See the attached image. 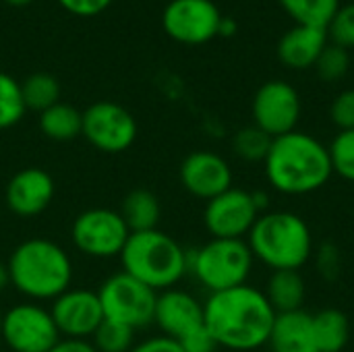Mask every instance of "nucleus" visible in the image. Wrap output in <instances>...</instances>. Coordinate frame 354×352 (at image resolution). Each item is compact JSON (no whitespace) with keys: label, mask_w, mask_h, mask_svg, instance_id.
Listing matches in <instances>:
<instances>
[{"label":"nucleus","mask_w":354,"mask_h":352,"mask_svg":"<svg viewBox=\"0 0 354 352\" xmlns=\"http://www.w3.org/2000/svg\"><path fill=\"white\" fill-rule=\"evenodd\" d=\"M2 317H4V311L0 309V332H2Z\"/></svg>","instance_id":"nucleus-41"},{"label":"nucleus","mask_w":354,"mask_h":352,"mask_svg":"<svg viewBox=\"0 0 354 352\" xmlns=\"http://www.w3.org/2000/svg\"><path fill=\"white\" fill-rule=\"evenodd\" d=\"M48 352H97L89 340H75V338H60Z\"/></svg>","instance_id":"nucleus-37"},{"label":"nucleus","mask_w":354,"mask_h":352,"mask_svg":"<svg viewBox=\"0 0 354 352\" xmlns=\"http://www.w3.org/2000/svg\"><path fill=\"white\" fill-rule=\"evenodd\" d=\"M153 324L164 336L180 340L189 332L203 326V303H199L191 293L180 288H168L158 293Z\"/></svg>","instance_id":"nucleus-17"},{"label":"nucleus","mask_w":354,"mask_h":352,"mask_svg":"<svg viewBox=\"0 0 354 352\" xmlns=\"http://www.w3.org/2000/svg\"><path fill=\"white\" fill-rule=\"evenodd\" d=\"M131 230L120 212L110 207H91L81 212L71 226L75 249L91 259L120 257Z\"/></svg>","instance_id":"nucleus-8"},{"label":"nucleus","mask_w":354,"mask_h":352,"mask_svg":"<svg viewBox=\"0 0 354 352\" xmlns=\"http://www.w3.org/2000/svg\"><path fill=\"white\" fill-rule=\"evenodd\" d=\"M263 295L276 313L297 311L303 309L307 284L299 270H278L272 272V276L268 278Z\"/></svg>","instance_id":"nucleus-20"},{"label":"nucleus","mask_w":354,"mask_h":352,"mask_svg":"<svg viewBox=\"0 0 354 352\" xmlns=\"http://www.w3.org/2000/svg\"><path fill=\"white\" fill-rule=\"evenodd\" d=\"M178 176L183 189L205 203L232 187V168L228 160L207 149L189 154L180 164Z\"/></svg>","instance_id":"nucleus-15"},{"label":"nucleus","mask_w":354,"mask_h":352,"mask_svg":"<svg viewBox=\"0 0 354 352\" xmlns=\"http://www.w3.org/2000/svg\"><path fill=\"white\" fill-rule=\"evenodd\" d=\"M131 352H185L180 349V344L174 338H168L164 334L160 336H151L143 342H137Z\"/></svg>","instance_id":"nucleus-36"},{"label":"nucleus","mask_w":354,"mask_h":352,"mask_svg":"<svg viewBox=\"0 0 354 352\" xmlns=\"http://www.w3.org/2000/svg\"><path fill=\"white\" fill-rule=\"evenodd\" d=\"M234 33H236V23H234V19H230V17H222V21H220V29H218V35L228 37V35H234Z\"/></svg>","instance_id":"nucleus-38"},{"label":"nucleus","mask_w":354,"mask_h":352,"mask_svg":"<svg viewBox=\"0 0 354 352\" xmlns=\"http://www.w3.org/2000/svg\"><path fill=\"white\" fill-rule=\"evenodd\" d=\"M268 344L274 352H317L313 315L305 309L276 313Z\"/></svg>","instance_id":"nucleus-19"},{"label":"nucleus","mask_w":354,"mask_h":352,"mask_svg":"<svg viewBox=\"0 0 354 352\" xmlns=\"http://www.w3.org/2000/svg\"><path fill=\"white\" fill-rule=\"evenodd\" d=\"M21 93L25 108L41 114L60 102V83L50 73H33L21 83Z\"/></svg>","instance_id":"nucleus-25"},{"label":"nucleus","mask_w":354,"mask_h":352,"mask_svg":"<svg viewBox=\"0 0 354 352\" xmlns=\"http://www.w3.org/2000/svg\"><path fill=\"white\" fill-rule=\"evenodd\" d=\"M328 39H332L334 46H340L344 50L354 48V2L351 4H340L336 10L334 19L330 21L328 29Z\"/></svg>","instance_id":"nucleus-31"},{"label":"nucleus","mask_w":354,"mask_h":352,"mask_svg":"<svg viewBox=\"0 0 354 352\" xmlns=\"http://www.w3.org/2000/svg\"><path fill=\"white\" fill-rule=\"evenodd\" d=\"M95 293L100 297L104 319L129 326L135 332L153 324L158 293L127 272L108 276Z\"/></svg>","instance_id":"nucleus-7"},{"label":"nucleus","mask_w":354,"mask_h":352,"mask_svg":"<svg viewBox=\"0 0 354 352\" xmlns=\"http://www.w3.org/2000/svg\"><path fill=\"white\" fill-rule=\"evenodd\" d=\"M81 135L102 154H122L137 139V120L116 102H95L83 110Z\"/></svg>","instance_id":"nucleus-10"},{"label":"nucleus","mask_w":354,"mask_h":352,"mask_svg":"<svg viewBox=\"0 0 354 352\" xmlns=\"http://www.w3.org/2000/svg\"><path fill=\"white\" fill-rule=\"evenodd\" d=\"M50 315L60 332V338L91 340L104 322V311L95 290L68 288L50 305Z\"/></svg>","instance_id":"nucleus-14"},{"label":"nucleus","mask_w":354,"mask_h":352,"mask_svg":"<svg viewBox=\"0 0 354 352\" xmlns=\"http://www.w3.org/2000/svg\"><path fill=\"white\" fill-rule=\"evenodd\" d=\"M54 191H56V185L50 172L37 166L23 168L15 172L6 185V191H4L6 207L17 218H25V220L35 218L50 207L54 199Z\"/></svg>","instance_id":"nucleus-16"},{"label":"nucleus","mask_w":354,"mask_h":352,"mask_svg":"<svg viewBox=\"0 0 354 352\" xmlns=\"http://www.w3.org/2000/svg\"><path fill=\"white\" fill-rule=\"evenodd\" d=\"M313 336L317 352H342L351 340L348 317L340 309H324L315 313Z\"/></svg>","instance_id":"nucleus-22"},{"label":"nucleus","mask_w":354,"mask_h":352,"mask_svg":"<svg viewBox=\"0 0 354 352\" xmlns=\"http://www.w3.org/2000/svg\"><path fill=\"white\" fill-rule=\"evenodd\" d=\"M251 114L257 129L272 139L282 137L297 131L301 120V95L288 81H268L255 91Z\"/></svg>","instance_id":"nucleus-11"},{"label":"nucleus","mask_w":354,"mask_h":352,"mask_svg":"<svg viewBox=\"0 0 354 352\" xmlns=\"http://www.w3.org/2000/svg\"><path fill=\"white\" fill-rule=\"evenodd\" d=\"M315 253V268H317V274L328 280V282H334L340 272H342V255L338 251L336 245L332 243H324Z\"/></svg>","instance_id":"nucleus-32"},{"label":"nucleus","mask_w":354,"mask_h":352,"mask_svg":"<svg viewBox=\"0 0 354 352\" xmlns=\"http://www.w3.org/2000/svg\"><path fill=\"white\" fill-rule=\"evenodd\" d=\"M259 216L253 193L230 187L205 203L203 224L212 239H245Z\"/></svg>","instance_id":"nucleus-13"},{"label":"nucleus","mask_w":354,"mask_h":352,"mask_svg":"<svg viewBox=\"0 0 354 352\" xmlns=\"http://www.w3.org/2000/svg\"><path fill=\"white\" fill-rule=\"evenodd\" d=\"M6 4H12V6H25V4H29L31 0H4Z\"/></svg>","instance_id":"nucleus-40"},{"label":"nucleus","mask_w":354,"mask_h":352,"mask_svg":"<svg viewBox=\"0 0 354 352\" xmlns=\"http://www.w3.org/2000/svg\"><path fill=\"white\" fill-rule=\"evenodd\" d=\"M122 272L137 278L156 293L176 288L189 274V251L170 234L153 228L131 232L122 253Z\"/></svg>","instance_id":"nucleus-5"},{"label":"nucleus","mask_w":354,"mask_h":352,"mask_svg":"<svg viewBox=\"0 0 354 352\" xmlns=\"http://www.w3.org/2000/svg\"><path fill=\"white\" fill-rule=\"evenodd\" d=\"M120 216L131 232H145L158 228L162 205L160 199L147 189H133L122 199Z\"/></svg>","instance_id":"nucleus-21"},{"label":"nucleus","mask_w":354,"mask_h":352,"mask_svg":"<svg viewBox=\"0 0 354 352\" xmlns=\"http://www.w3.org/2000/svg\"><path fill=\"white\" fill-rule=\"evenodd\" d=\"M10 286L33 303L54 301L71 288V255L54 241L33 237L19 243L8 261Z\"/></svg>","instance_id":"nucleus-3"},{"label":"nucleus","mask_w":354,"mask_h":352,"mask_svg":"<svg viewBox=\"0 0 354 352\" xmlns=\"http://www.w3.org/2000/svg\"><path fill=\"white\" fill-rule=\"evenodd\" d=\"M10 286V278H8V266L6 261H0V293H4Z\"/></svg>","instance_id":"nucleus-39"},{"label":"nucleus","mask_w":354,"mask_h":352,"mask_svg":"<svg viewBox=\"0 0 354 352\" xmlns=\"http://www.w3.org/2000/svg\"><path fill=\"white\" fill-rule=\"evenodd\" d=\"M328 46L326 29L297 25L288 29L278 41V58L284 66L295 71H305L315 66L317 58Z\"/></svg>","instance_id":"nucleus-18"},{"label":"nucleus","mask_w":354,"mask_h":352,"mask_svg":"<svg viewBox=\"0 0 354 352\" xmlns=\"http://www.w3.org/2000/svg\"><path fill=\"white\" fill-rule=\"evenodd\" d=\"M253 259L278 270H299L313 257V232L307 220L295 212H263L247 234Z\"/></svg>","instance_id":"nucleus-4"},{"label":"nucleus","mask_w":354,"mask_h":352,"mask_svg":"<svg viewBox=\"0 0 354 352\" xmlns=\"http://www.w3.org/2000/svg\"><path fill=\"white\" fill-rule=\"evenodd\" d=\"M58 4L68 10L71 15L77 17H95L100 12H104L112 0H58Z\"/></svg>","instance_id":"nucleus-35"},{"label":"nucleus","mask_w":354,"mask_h":352,"mask_svg":"<svg viewBox=\"0 0 354 352\" xmlns=\"http://www.w3.org/2000/svg\"><path fill=\"white\" fill-rule=\"evenodd\" d=\"M176 342L185 352H216V349H220L218 342L214 340V336L209 334V330L205 328V324L199 326L197 330L189 332L187 336H183Z\"/></svg>","instance_id":"nucleus-34"},{"label":"nucleus","mask_w":354,"mask_h":352,"mask_svg":"<svg viewBox=\"0 0 354 352\" xmlns=\"http://www.w3.org/2000/svg\"><path fill=\"white\" fill-rule=\"evenodd\" d=\"M263 170L274 191L295 197L324 189L334 174L328 145L303 131L272 139Z\"/></svg>","instance_id":"nucleus-2"},{"label":"nucleus","mask_w":354,"mask_h":352,"mask_svg":"<svg viewBox=\"0 0 354 352\" xmlns=\"http://www.w3.org/2000/svg\"><path fill=\"white\" fill-rule=\"evenodd\" d=\"M0 340L10 352H48L60 340V332L50 309L25 301L4 311Z\"/></svg>","instance_id":"nucleus-9"},{"label":"nucleus","mask_w":354,"mask_h":352,"mask_svg":"<svg viewBox=\"0 0 354 352\" xmlns=\"http://www.w3.org/2000/svg\"><path fill=\"white\" fill-rule=\"evenodd\" d=\"M272 145V137L255 124L236 131L232 137V151L245 162H263Z\"/></svg>","instance_id":"nucleus-28"},{"label":"nucleus","mask_w":354,"mask_h":352,"mask_svg":"<svg viewBox=\"0 0 354 352\" xmlns=\"http://www.w3.org/2000/svg\"><path fill=\"white\" fill-rule=\"evenodd\" d=\"M330 118L338 131H354V89L338 93L330 106Z\"/></svg>","instance_id":"nucleus-33"},{"label":"nucleus","mask_w":354,"mask_h":352,"mask_svg":"<svg viewBox=\"0 0 354 352\" xmlns=\"http://www.w3.org/2000/svg\"><path fill=\"white\" fill-rule=\"evenodd\" d=\"M89 342L97 352H131V349L135 346V330L104 319Z\"/></svg>","instance_id":"nucleus-27"},{"label":"nucleus","mask_w":354,"mask_h":352,"mask_svg":"<svg viewBox=\"0 0 354 352\" xmlns=\"http://www.w3.org/2000/svg\"><path fill=\"white\" fill-rule=\"evenodd\" d=\"M280 4L297 25L315 29H328L340 8V0H280Z\"/></svg>","instance_id":"nucleus-24"},{"label":"nucleus","mask_w":354,"mask_h":352,"mask_svg":"<svg viewBox=\"0 0 354 352\" xmlns=\"http://www.w3.org/2000/svg\"><path fill=\"white\" fill-rule=\"evenodd\" d=\"M25 112L27 108L23 102L21 83L8 73L0 71V131L21 122Z\"/></svg>","instance_id":"nucleus-26"},{"label":"nucleus","mask_w":354,"mask_h":352,"mask_svg":"<svg viewBox=\"0 0 354 352\" xmlns=\"http://www.w3.org/2000/svg\"><path fill=\"white\" fill-rule=\"evenodd\" d=\"M220 21V8L212 0H172L162 12L164 31L187 46H201L214 39Z\"/></svg>","instance_id":"nucleus-12"},{"label":"nucleus","mask_w":354,"mask_h":352,"mask_svg":"<svg viewBox=\"0 0 354 352\" xmlns=\"http://www.w3.org/2000/svg\"><path fill=\"white\" fill-rule=\"evenodd\" d=\"M328 149L334 174L348 183H354V131H338Z\"/></svg>","instance_id":"nucleus-29"},{"label":"nucleus","mask_w":354,"mask_h":352,"mask_svg":"<svg viewBox=\"0 0 354 352\" xmlns=\"http://www.w3.org/2000/svg\"><path fill=\"white\" fill-rule=\"evenodd\" d=\"M83 112L75 106L58 102L39 114V131L52 141H73L81 135Z\"/></svg>","instance_id":"nucleus-23"},{"label":"nucleus","mask_w":354,"mask_h":352,"mask_svg":"<svg viewBox=\"0 0 354 352\" xmlns=\"http://www.w3.org/2000/svg\"><path fill=\"white\" fill-rule=\"evenodd\" d=\"M253 263L245 239H212L189 251V272L209 295L247 284Z\"/></svg>","instance_id":"nucleus-6"},{"label":"nucleus","mask_w":354,"mask_h":352,"mask_svg":"<svg viewBox=\"0 0 354 352\" xmlns=\"http://www.w3.org/2000/svg\"><path fill=\"white\" fill-rule=\"evenodd\" d=\"M276 311L263 290L243 284L212 293L203 303V322L218 346L236 352L257 351L268 344Z\"/></svg>","instance_id":"nucleus-1"},{"label":"nucleus","mask_w":354,"mask_h":352,"mask_svg":"<svg viewBox=\"0 0 354 352\" xmlns=\"http://www.w3.org/2000/svg\"><path fill=\"white\" fill-rule=\"evenodd\" d=\"M348 66H351L348 50H344L340 46H334V44H328L326 50L322 52V56L315 62L317 77L322 81H328V83H336L342 77H346Z\"/></svg>","instance_id":"nucleus-30"}]
</instances>
